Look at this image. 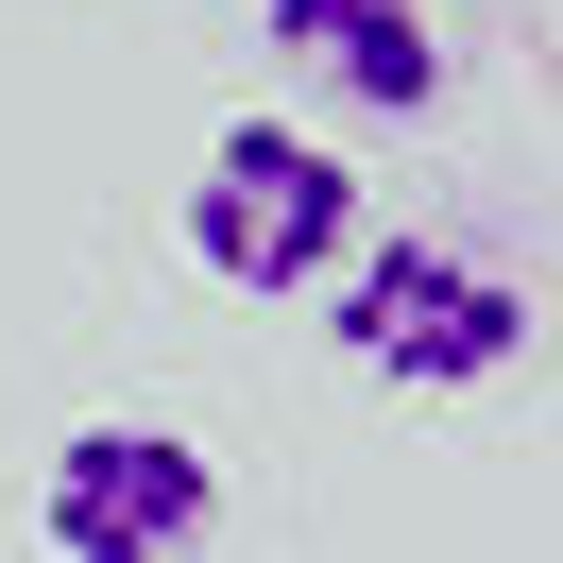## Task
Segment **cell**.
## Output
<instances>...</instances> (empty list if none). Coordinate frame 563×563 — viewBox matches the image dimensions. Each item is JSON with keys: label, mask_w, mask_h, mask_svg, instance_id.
<instances>
[{"label": "cell", "mask_w": 563, "mask_h": 563, "mask_svg": "<svg viewBox=\"0 0 563 563\" xmlns=\"http://www.w3.org/2000/svg\"><path fill=\"white\" fill-rule=\"evenodd\" d=\"M35 529H52V563H206V529H222V461L188 444V427L103 410V427H69V444H52Z\"/></svg>", "instance_id": "cell-3"}, {"label": "cell", "mask_w": 563, "mask_h": 563, "mask_svg": "<svg viewBox=\"0 0 563 563\" xmlns=\"http://www.w3.org/2000/svg\"><path fill=\"white\" fill-rule=\"evenodd\" d=\"M274 69L342 120H427L444 103V18L427 0H274Z\"/></svg>", "instance_id": "cell-4"}, {"label": "cell", "mask_w": 563, "mask_h": 563, "mask_svg": "<svg viewBox=\"0 0 563 563\" xmlns=\"http://www.w3.org/2000/svg\"><path fill=\"white\" fill-rule=\"evenodd\" d=\"M376 240V206H358L342 137H308V120H222L206 172H188V256H206L240 308H290V290H342V256Z\"/></svg>", "instance_id": "cell-2"}, {"label": "cell", "mask_w": 563, "mask_h": 563, "mask_svg": "<svg viewBox=\"0 0 563 563\" xmlns=\"http://www.w3.org/2000/svg\"><path fill=\"white\" fill-rule=\"evenodd\" d=\"M529 274L495 240H444V222H393V240L342 256V290H324V342L358 358L376 393H478L529 358Z\"/></svg>", "instance_id": "cell-1"}]
</instances>
